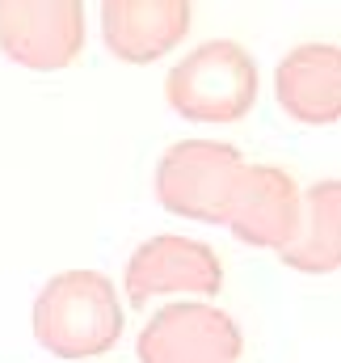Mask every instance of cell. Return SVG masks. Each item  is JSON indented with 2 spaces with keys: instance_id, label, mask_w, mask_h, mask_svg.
Wrapping results in <instances>:
<instances>
[{
  "instance_id": "3",
  "label": "cell",
  "mask_w": 341,
  "mask_h": 363,
  "mask_svg": "<svg viewBox=\"0 0 341 363\" xmlns=\"http://www.w3.org/2000/svg\"><path fill=\"white\" fill-rule=\"evenodd\" d=\"M245 169L241 148L224 140H177L156 161V203L194 224H219Z\"/></svg>"
},
{
  "instance_id": "7",
  "label": "cell",
  "mask_w": 341,
  "mask_h": 363,
  "mask_svg": "<svg viewBox=\"0 0 341 363\" xmlns=\"http://www.w3.org/2000/svg\"><path fill=\"white\" fill-rule=\"evenodd\" d=\"M299 194L304 186L295 174H287L282 165H265V161H245L236 190L224 207V228L253 250H282L295 237L299 224Z\"/></svg>"
},
{
  "instance_id": "5",
  "label": "cell",
  "mask_w": 341,
  "mask_h": 363,
  "mask_svg": "<svg viewBox=\"0 0 341 363\" xmlns=\"http://www.w3.org/2000/svg\"><path fill=\"white\" fill-rule=\"evenodd\" d=\"M139 363H241L245 334L211 300H173L148 317L135 338Z\"/></svg>"
},
{
  "instance_id": "6",
  "label": "cell",
  "mask_w": 341,
  "mask_h": 363,
  "mask_svg": "<svg viewBox=\"0 0 341 363\" xmlns=\"http://www.w3.org/2000/svg\"><path fill=\"white\" fill-rule=\"evenodd\" d=\"M88 26L76 0H0V51L30 72H64L85 55Z\"/></svg>"
},
{
  "instance_id": "1",
  "label": "cell",
  "mask_w": 341,
  "mask_h": 363,
  "mask_svg": "<svg viewBox=\"0 0 341 363\" xmlns=\"http://www.w3.org/2000/svg\"><path fill=\"white\" fill-rule=\"evenodd\" d=\"M30 321L47 355L64 363H85L118 347L127 330V304L118 300V287L105 271L72 267L42 283Z\"/></svg>"
},
{
  "instance_id": "8",
  "label": "cell",
  "mask_w": 341,
  "mask_h": 363,
  "mask_svg": "<svg viewBox=\"0 0 341 363\" xmlns=\"http://www.w3.org/2000/svg\"><path fill=\"white\" fill-rule=\"evenodd\" d=\"M97 17L101 43L118 64H156L185 43L194 9L185 0H105Z\"/></svg>"
},
{
  "instance_id": "10",
  "label": "cell",
  "mask_w": 341,
  "mask_h": 363,
  "mask_svg": "<svg viewBox=\"0 0 341 363\" xmlns=\"http://www.w3.org/2000/svg\"><path fill=\"white\" fill-rule=\"evenodd\" d=\"M278 262L299 274H337L341 267V182H312L299 194L295 237L278 250Z\"/></svg>"
},
{
  "instance_id": "2",
  "label": "cell",
  "mask_w": 341,
  "mask_h": 363,
  "mask_svg": "<svg viewBox=\"0 0 341 363\" xmlns=\"http://www.w3.org/2000/svg\"><path fill=\"white\" fill-rule=\"evenodd\" d=\"M261 93V72L249 47L211 38L185 51L165 77V101L177 118L198 127H232L249 118Z\"/></svg>"
},
{
  "instance_id": "4",
  "label": "cell",
  "mask_w": 341,
  "mask_h": 363,
  "mask_svg": "<svg viewBox=\"0 0 341 363\" xmlns=\"http://www.w3.org/2000/svg\"><path fill=\"white\" fill-rule=\"evenodd\" d=\"M224 291V262L207 241L161 233L135 245V254L122 267V296L135 308H148L161 296L181 300H211Z\"/></svg>"
},
{
  "instance_id": "9",
  "label": "cell",
  "mask_w": 341,
  "mask_h": 363,
  "mask_svg": "<svg viewBox=\"0 0 341 363\" xmlns=\"http://www.w3.org/2000/svg\"><path fill=\"white\" fill-rule=\"evenodd\" d=\"M274 97L299 127H333L341 118V51L337 43H299L274 68Z\"/></svg>"
}]
</instances>
